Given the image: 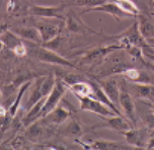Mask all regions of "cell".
I'll list each match as a JSON object with an SVG mask.
<instances>
[{
	"instance_id": "obj_1",
	"label": "cell",
	"mask_w": 154,
	"mask_h": 150,
	"mask_svg": "<svg viewBox=\"0 0 154 150\" xmlns=\"http://www.w3.org/2000/svg\"><path fill=\"white\" fill-rule=\"evenodd\" d=\"M55 82H56V76H54L53 74L37 78L35 86L32 87L31 96L29 97L26 105V110L29 111L38 102H40L44 97L48 96L53 89Z\"/></svg>"
},
{
	"instance_id": "obj_2",
	"label": "cell",
	"mask_w": 154,
	"mask_h": 150,
	"mask_svg": "<svg viewBox=\"0 0 154 150\" xmlns=\"http://www.w3.org/2000/svg\"><path fill=\"white\" fill-rule=\"evenodd\" d=\"M123 49L125 48L120 43L112 44V45H109V46H100V47L93 48L91 50L85 52L83 55H82L80 59V63L85 65H90L93 63L96 64L103 63L104 60L108 58L112 53H114V52L118 50H123Z\"/></svg>"
},
{
	"instance_id": "obj_3",
	"label": "cell",
	"mask_w": 154,
	"mask_h": 150,
	"mask_svg": "<svg viewBox=\"0 0 154 150\" xmlns=\"http://www.w3.org/2000/svg\"><path fill=\"white\" fill-rule=\"evenodd\" d=\"M67 88H68V84L65 82L64 79L56 76L55 85L53 87V89H52V91L50 92V94L46 97L45 105H44L42 112H41V119L47 116L50 112L53 111L59 105L60 102H62L63 96H64Z\"/></svg>"
},
{
	"instance_id": "obj_4",
	"label": "cell",
	"mask_w": 154,
	"mask_h": 150,
	"mask_svg": "<svg viewBox=\"0 0 154 150\" xmlns=\"http://www.w3.org/2000/svg\"><path fill=\"white\" fill-rule=\"evenodd\" d=\"M52 18H43L41 17L40 20L35 21V26L41 32V36L43 39V44L49 41L55 39L59 35H61L63 28L65 26L64 20H57V21H51Z\"/></svg>"
},
{
	"instance_id": "obj_5",
	"label": "cell",
	"mask_w": 154,
	"mask_h": 150,
	"mask_svg": "<svg viewBox=\"0 0 154 150\" xmlns=\"http://www.w3.org/2000/svg\"><path fill=\"white\" fill-rule=\"evenodd\" d=\"M32 52H34V54L38 61L43 62V63L56 64V65H61V66L77 68L75 64H73L72 62L69 61L68 59L64 58L63 56L59 55L56 51L44 47L43 45H40V44L37 45V48H34Z\"/></svg>"
},
{
	"instance_id": "obj_6",
	"label": "cell",
	"mask_w": 154,
	"mask_h": 150,
	"mask_svg": "<svg viewBox=\"0 0 154 150\" xmlns=\"http://www.w3.org/2000/svg\"><path fill=\"white\" fill-rule=\"evenodd\" d=\"M119 106L122 109V112L129 121L132 123V125L135 127L137 125L136 121V108L133 100V97L128 90L127 85L124 79H122L120 82V100Z\"/></svg>"
},
{
	"instance_id": "obj_7",
	"label": "cell",
	"mask_w": 154,
	"mask_h": 150,
	"mask_svg": "<svg viewBox=\"0 0 154 150\" xmlns=\"http://www.w3.org/2000/svg\"><path fill=\"white\" fill-rule=\"evenodd\" d=\"M68 7L64 2L59 5H54V6H42V5L32 4L29 8L27 14L32 16H37V17L43 18H59V20H64V10Z\"/></svg>"
},
{
	"instance_id": "obj_8",
	"label": "cell",
	"mask_w": 154,
	"mask_h": 150,
	"mask_svg": "<svg viewBox=\"0 0 154 150\" xmlns=\"http://www.w3.org/2000/svg\"><path fill=\"white\" fill-rule=\"evenodd\" d=\"M80 102V110L89 112V113L96 114L98 116L103 117H111L117 115L112 109H109L108 106L100 102L93 96H76Z\"/></svg>"
},
{
	"instance_id": "obj_9",
	"label": "cell",
	"mask_w": 154,
	"mask_h": 150,
	"mask_svg": "<svg viewBox=\"0 0 154 150\" xmlns=\"http://www.w3.org/2000/svg\"><path fill=\"white\" fill-rule=\"evenodd\" d=\"M62 103V102H61ZM73 107L70 105H67V107L62 103V105H58L53 111L50 112L47 116H45L44 118H42L43 122L49 125H60L63 124L67 121L68 119L71 118L73 114Z\"/></svg>"
},
{
	"instance_id": "obj_10",
	"label": "cell",
	"mask_w": 154,
	"mask_h": 150,
	"mask_svg": "<svg viewBox=\"0 0 154 150\" xmlns=\"http://www.w3.org/2000/svg\"><path fill=\"white\" fill-rule=\"evenodd\" d=\"M65 28L69 32H76V34H95V35L100 34L98 32L89 28L82 20L80 15H78L73 10H69V12L65 16Z\"/></svg>"
},
{
	"instance_id": "obj_11",
	"label": "cell",
	"mask_w": 154,
	"mask_h": 150,
	"mask_svg": "<svg viewBox=\"0 0 154 150\" xmlns=\"http://www.w3.org/2000/svg\"><path fill=\"white\" fill-rule=\"evenodd\" d=\"M122 134L126 137V141L130 145L136 148L147 147L150 138V133L147 128H131L128 131H124Z\"/></svg>"
},
{
	"instance_id": "obj_12",
	"label": "cell",
	"mask_w": 154,
	"mask_h": 150,
	"mask_svg": "<svg viewBox=\"0 0 154 150\" xmlns=\"http://www.w3.org/2000/svg\"><path fill=\"white\" fill-rule=\"evenodd\" d=\"M97 126L103 128H111V129L117 130L121 133L124 132V131L130 130L131 128L134 127L127 118H125L123 116H119V115H115V116L111 117H104V123L98 124Z\"/></svg>"
},
{
	"instance_id": "obj_13",
	"label": "cell",
	"mask_w": 154,
	"mask_h": 150,
	"mask_svg": "<svg viewBox=\"0 0 154 150\" xmlns=\"http://www.w3.org/2000/svg\"><path fill=\"white\" fill-rule=\"evenodd\" d=\"M98 84L103 87V89L106 91V93L109 95L111 100L116 106L119 105L120 100V83L115 78H112V76H109L108 79H95Z\"/></svg>"
},
{
	"instance_id": "obj_14",
	"label": "cell",
	"mask_w": 154,
	"mask_h": 150,
	"mask_svg": "<svg viewBox=\"0 0 154 150\" xmlns=\"http://www.w3.org/2000/svg\"><path fill=\"white\" fill-rule=\"evenodd\" d=\"M90 11H101L104 13H108V14H111L112 16H114L115 18H117V20H121V18H123V17H129V16H131L130 14L123 11V10L118 6V4L114 1H112V2L109 1L101 5H98V6L87 8V9H85L84 11H82L81 13L90 12Z\"/></svg>"
},
{
	"instance_id": "obj_15",
	"label": "cell",
	"mask_w": 154,
	"mask_h": 150,
	"mask_svg": "<svg viewBox=\"0 0 154 150\" xmlns=\"http://www.w3.org/2000/svg\"><path fill=\"white\" fill-rule=\"evenodd\" d=\"M89 82H90V84L92 85V89H93V94H92V96H93V97H95L96 99H98L100 102H101L103 103H104L106 106H108V107H109V109H112V110L114 111L117 115H119V116L125 117V116H124V114H123V112L121 111V110H119L117 106H116L115 103L112 102L111 99L109 97V95L106 93V91L103 90V87H101V86L100 85V84H98V82L95 80V79H90Z\"/></svg>"
},
{
	"instance_id": "obj_16",
	"label": "cell",
	"mask_w": 154,
	"mask_h": 150,
	"mask_svg": "<svg viewBox=\"0 0 154 150\" xmlns=\"http://www.w3.org/2000/svg\"><path fill=\"white\" fill-rule=\"evenodd\" d=\"M12 32H14L18 37H20L23 41H26V42L40 44V45L43 44V39L42 36H41V32L35 26L14 28Z\"/></svg>"
},
{
	"instance_id": "obj_17",
	"label": "cell",
	"mask_w": 154,
	"mask_h": 150,
	"mask_svg": "<svg viewBox=\"0 0 154 150\" xmlns=\"http://www.w3.org/2000/svg\"><path fill=\"white\" fill-rule=\"evenodd\" d=\"M87 148L90 149H103V150H118V149H135L136 147L130 145V144H124L122 142H117V141H109L104 140V139H98L95 140L87 146Z\"/></svg>"
},
{
	"instance_id": "obj_18",
	"label": "cell",
	"mask_w": 154,
	"mask_h": 150,
	"mask_svg": "<svg viewBox=\"0 0 154 150\" xmlns=\"http://www.w3.org/2000/svg\"><path fill=\"white\" fill-rule=\"evenodd\" d=\"M45 102H46V97H44V99H41L40 102H38L27 111V114L21 119L23 127H29L32 123H35V121L41 119V112H42V109L44 107V105H45Z\"/></svg>"
},
{
	"instance_id": "obj_19",
	"label": "cell",
	"mask_w": 154,
	"mask_h": 150,
	"mask_svg": "<svg viewBox=\"0 0 154 150\" xmlns=\"http://www.w3.org/2000/svg\"><path fill=\"white\" fill-rule=\"evenodd\" d=\"M47 124L43 122L42 119L38 120L32 125L27 127V130L26 131V137L29 139V141L32 142H37L38 139H40L45 133V127Z\"/></svg>"
},
{
	"instance_id": "obj_20",
	"label": "cell",
	"mask_w": 154,
	"mask_h": 150,
	"mask_svg": "<svg viewBox=\"0 0 154 150\" xmlns=\"http://www.w3.org/2000/svg\"><path fill=\"white\" fill-rule=\"evenodd\" d=\"M68 88L73 92L76 96H92L93 89L90 82H85V81L79 80L76 81L70 85H68Z\"/></svg>"
},
{
	"instance_id": "obj_21",
	"label": "cell",
	"mask_w": 154,
	"mask_h": 150,
	"mask_svg": "<svg viewBox=\"0 0 154 150\" xmlns=\"http://www.w3.org/2000/svg\"><path fill=\"white\" fill-rule=\"evenodd\" d=\"M138 24H139L140 32H141L142 36L145 38V40L154 38V20H153L141 14L139 16Z\"/></svg>"
},
{
	"instance_id": "obj_22",
	"label": "cell",
	"mask_w": 154,
	"mask_h": 150,
	"mask_svg": "<svg viewBox=\"0 0 154 150\" xmlns=\"http://www.w3.org/2000/svg\"><path fill=\"white\" fill-rule=\"evenodd\" d=\"M132 86H133L137 96L142 97V99L154 100V85L152 83L134 82L132 84Z\"/></svg>"
},
{
	"instance_id": "obj_23",
	"label": "cell",
	"mask_w": 154,
	"mask_h": 150,
	"mask_svg": "<svg viewBox=\"0 0 154 150\" xmlns=\"http://www.w3.org/2000/svg\"><path fill=\"white\" fill-rule=\"evenodd\" d=\"M31 84H32V80L26 81V82H24L23 84H21L20 87H19V89H18L17 94H16L15 99L11 103V105H10L9 109H8V113L11 115L13 118H14V117L16 116V114H17L19 106H20V103H21V99H23V97L24 92H26L27 89L29 88Z\"/></svg>"
},
{
	"instance_id": "obj_24",
	"label": "cell",
	"mask_w": 154,
	"mask_h": 150,
	"mask_svg": "<svg viewBox=\"0 0 154 150\" xmlns=\"http://www.w3.org/2000/svg\"><path fill=\"white\" fill-rule=\"evenodd\" d=\"M23 40L20 37H18L14 32L8 31L5 29L4 32H2L1 34V43L2 45H4L5 47L8 48L9 50H13L18 44L23 43Z\"/></svg>"
},
{
	"instance_id": "obj_25",
	"label": "cell",
	"mask_w": 154,
	"mask_h": 150,
	"mask_svg": "<svg viewBox=\"0 0 154 150\" xmlns=\"http://www.w3.org/2000/svg\"><path fill=\"white\" fill-rule=\"evenodd\" d=\"M61 134L65 137H80L83 134L80 123L75 119H72L66 126L61 130Z\"/></svg>"
},
{
	"instance_id": "obj_26",
	"label": "cell",
	"mask_w": 154,
	"mask_h": 150,
	"mask_svg": "<svg viewBox=\"0 0 154 150\" xmlns=\"http://www.w3.org/2000/svg\"><path fill=\"white\" fill-rule=\"evenodd\" d=\"M109 0H68L64 3L67 6H79V7H95L98 5H101L106 2H109Z\"/></svg>"
},
{
	"instance_id": "obj_27",
	"label": "cell",
	"mask_w": 154,
	"mask_h": 150,
	"mask_svg": "<svg viewBox=\"0 0 154 150\" xmlns=\"http://www.w3.org/2000/svg\"><path fill=\"white\" fill-rule=\"evenodd\" d=\"M112 1L116 2V3L118 4V6H119L123 11L130 14L131 16L139 14V12H140L139 8L137 7V5L135 4L132 0H112Z\"/></svg>"
},
{
	"instance_id": "obj_28",
	"label": "cell",
	"mask_w": 154,
	"mask_h": 150,
	"mask_svg": "<svg viewBox=\"0 0 154 150\" xmlns=\"http://www.w3.org/2000/svg\"><path fill=\"white\" fill-rule=\"evenodd\" d=\"M141 51H142L143 58L154 63V47L153 46L149 45L146 41V43L141 47Z\"/></svg>"
},
{
	"instance_id": "obj_29",
	"label": "cell",
	"mask_w": 154,
	"mask_h": 150,
	"mask_svg": "<svg viewBox=\"0 0 154 150\" xmlns=\"http://www.w3.org/2000/svg\"><path fill=\"white\" fill-rule=\"evenodd\" d=\"M62 41H63V37L61 36V35H59V36L56 37L55 39L49 41V42H47V43H44V44H42V45L44 46V47L51 49V50L57 51L58 49L61 47Z\"/></svg>"
},
{
	"instance_id": "obj_30",
	"label": "cell",
	"mask_w": 154,
	"mask_h": 150,
	"mask_svg": "<svg viewBox=\"0 0 154 150\" xmlns=\"http://www.w3.org/2000/svg\"><path fill=\"white\" fill-rule=\"evenodd\" d=\"M12 53L18 57H23L27 54V48H26V46L24 45V43L23 42V43L18 44V45L13 49Z\"/></svg>"
},
{
	"instance_id": "obj_31",
	"label": "cell",
	"mask_w": 154,
	"mask_h": 150,
	"mask_svg": "<svg viewBox=\"0 0 154 150\" xmlns=\"http://www.w3.org/2000/svg\"><path fill=\"white\" fill-rule=\"evenodd\" d=\"M26 144V139L23 136H16L11 142V147L13 149H20Z\"/></svg>"
},
{
	"instance_id": "obj_32",
	"label": "cell",
	"mask_w": 154,
	"mask_h": 150,
	"mask_svg": "<svg viewBox=\"0 0 154 150\" xmlns=\"http://www.w3.org/2000/svg\"><path fill=\"white\" fill-rule=\"evenodd\" d=\"M142 61H143V63H144L145 66H146L148 69H149L150 71L154 74V63L153 62H150V61H148V60L144 59L143 58V56H142Z\"/></svg>"
},
{
	"instance_id": "obj_33",
	"label": "cell",
	"mask_w": 154,
	"mask_h": 150,
	"mask_svg": "<svg viewBox=\"0 0 154 150\" xmlns=\"http://www.w3.org/2000/svg\"><path fill=\"white\" fill-rule=\"evenodd\" d=\"M147 148H154V135L151 136L149 138V141H148V144H147Z\"/></svg>"
},
{
	"instance_id": "obj_34",
	"label": "cell",
	"mask_w": 154,
	"mask_h": 150,
	"mask_svg": "<svg viewBox=\"0 0 154 150\" xmlns=\"http://www.w3.org/2000/svg\"><path fill=\"white\" fill-rule=\"evenodd\" d=\"M146 41H147V43L149 44V45L153 46V47H154V38H152V39H148Z\"/></svg>"
},
{
	"instance_id": "obj_35",
	"label": "cell",
	"mask_w": 154,
	"mask_h": 150,
	"mask_svg": "<svg viewBox=\"0 0 154 150\" xmlns=\"http://www.w3.org/2000/svg\"><path fill=\"white\" fill-rule=\"evenodd\" d=\"M151 112L154 114V105H152V107H151Z\"/></svg>"
},
{
	"instance_id": "obj_36",
	"label": "cell",
	"mask_w": 154,
	"mask_h": 150,
	"mask_svg": "<svg viewBox=\"0 0 154 150\" xmlns=\"http://www.w3.org/2000/svg\"><path fill=\"white\" fill-rule=\"evenodd\" d=\"M153 1H154V0H153Z\"/></svg>"
}]
</instances>
